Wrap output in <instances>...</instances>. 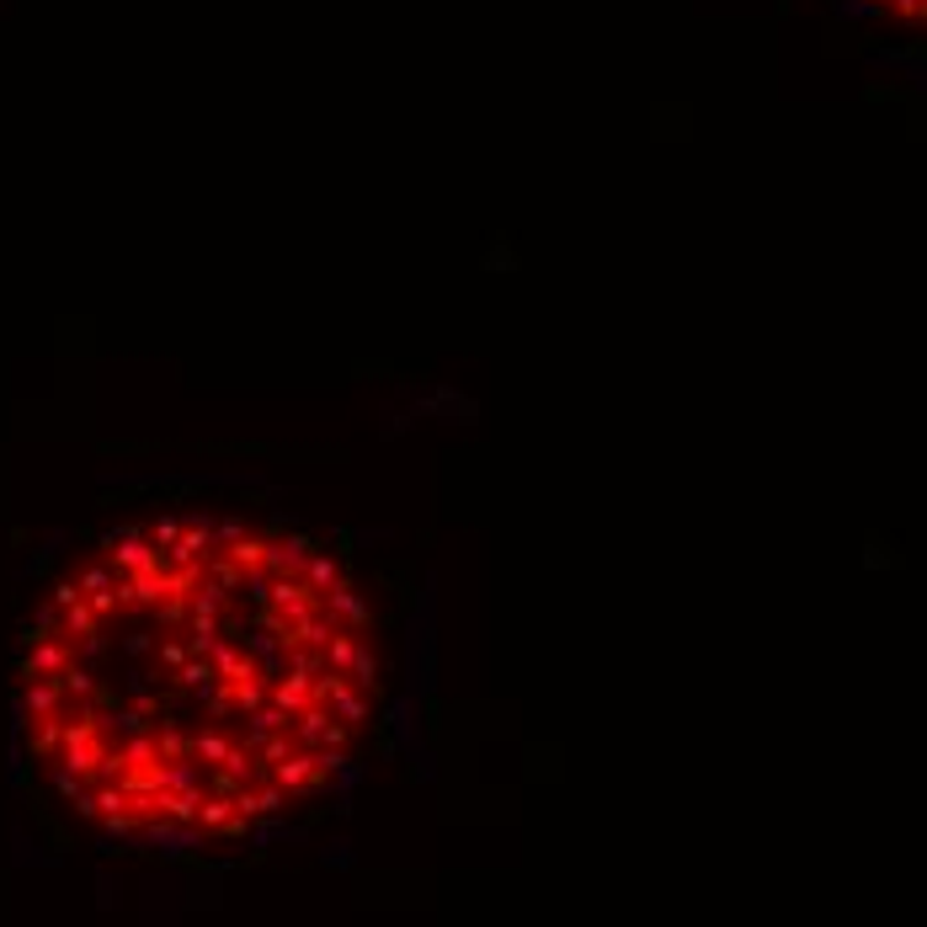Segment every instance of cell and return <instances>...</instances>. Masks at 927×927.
Returning <instances> with one entry per match:
<instances>
[{"label": "cell", "mask_w": 927, "mask_h": 927, "mask_svg": "<svg viewBox=\"0 0 927 927\" xmlns=\"http://www.w3.org/2000/svg\"><path fill=\"white\" fill-rule=\"evenodd\" d=\"M379 613L325 538L241 512L107 528L27 624L22 730L107 837L241 843L358 763Z\"/></svg>", "instance_id": "1"}]
</instances>
